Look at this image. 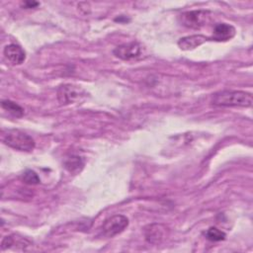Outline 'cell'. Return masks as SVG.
Listing matches in <instances>:
<instances>
[{
	"label": "cell",
	"mask_w": 253,
	"mask_h": 253,
	"mask_svg": "<svg viewBox=\"0 0 253 253\" xmlns=\"http://www.w3.org/2000/svg\"><path fill=\"white\" fill-rule=\"evenodd\" d=\"M211 104L219 107L249 108L252 106V95L245 91L224 90L212 95Z\"/></svg>",
	"instance_id": "cell-1"
},
{
	"label": "cell",
	"mask_w": 253,
	"mask_h": 253,
	"mask_svg": "<svg viewBox=\"0 0 253 253\" xmlns=\"http://www.w3.org/2000/svg\"><path fill=\"white\" fill-rule=\"evenodd\" d=\"M2 141L11 148L26 152L32 151L36 145L32 136L19 129H8L3 133Z\"/></svg>",
	"instance_id": "cell-2"
},
{
	"label": "cell",
	"mask_w": 253,
	"mask_h": 253,
	"mask_svg": "<svg viewBox=\"0 0 253 253\" xmlns=\"http://www.w3.org/2000/svg\"><path fill=\"white\" fill-rule=\"evenodd\" d=\"M87 93L80 86L73 84L60 85L57 89V99L61 105H68L84 100Z\"/></svg>",
	"instance_id": "cell-3"
},
{
	"label": "cell",
	"mask_w": 253,
	"mask_h": 253,
	"mask_svg": "<svg viewBox=\"0 0 253 253\" xmlns=\"http://www.w3.org/2000/svg\"><path fill=\"white\" fill-rule=\"evenodd\" d=\"M128 225V218L123 214H115L107 219L102 224V232L107 237H114L123 232Z\"/></svg>",
	"instance_id": "cell-4"
},
{
	"label": "cell",
	"mask_w": 253,
	"mask_h": 253,
	"mask_svg": "<svg viewBox=\"0 0 253 253\" xmlns=\"http://www.w3.org/2000/svg\"><path fill=\"white\" fill-rule=\"evenodd\" d=\"M210 18V11L208 10H194L188 11L180 15L181 24L187 28L200 29L205 26Z\"/></svg>",
	"instance_id": "cell-5"
},
{
	"label": "cell",
	"mask_w": 253,
	"mask_h": 253,
	"mask_svg": "<svg viewBox=\"0 0 253 253\" xmlns=\"http://www.w3.org/2000/svg\"><path fill=\"white\" fill-rule=\"evenodd\" d=\"M166 230L167 228L165 225L160 223H152L146 225L143 229V232L144 237L148 243L157 245L164 240L166 236Z\"/></svg>",
	"instance_id": "cell-6"
},
{
	"label": "cell",
	"mask_w": 253,
	"mask_h": 253,
	"mask_svg": "<svg viewBox=\"0 0 253 253\" xmlns=\"http://www.w3.org/2000/svg\"><path fill=\"white\" fill-rule=\"evenodd\" d=\"M114 54L124 60H129L137 57L141 52V47L138 42H131L121 44L114 49Z\"/></svg>",
	"instance_id": "cell-7"
},
{
	"label": "cell",
	"mask_w": 253,
	"mask_h": 253,
	"mask_svg": "<svg viewBox=\"0 0 253 253\" xmlns=\"http://www.w3.org/2000/svg\"><path fill=\"white\" fill-rule=\"evenodd\" d=\"M3 53L5 58L14 65L22 64L26 59V52L24 51V49L20 45L15 43L6 45L4 47Z\"/></svg>",
	"instance_id": "cell-8"
},
{
	"label": "cell",
	"mask_w": 253,
	"mask_h": 253,
	"mask_svg": "<svg viewBox=\"0 0 253 253\" xmlns=\"http://www.w3.org/2000/svg\"><path fill=\"white\" fill-rule=\"evenodd\" d=\"M235 36V28L226 23L216 24L212 32V40L217 42H226Z\"/></svg>",
	"instance_id": "cell-9"
},
{
	"label": "cell",
	"mask_w": 253,
	"mask_h": 253,
	"mask_svg": "<svg viewBox=\"0 0 253 253\" xmlns=\"http://www.w3.org/2000/svg\"><path fill=\"white\" fill-rule=\"evenodd\" d=\"M211 40L210 38H207L206 36L203 35H192V36H187L178 41V46L182 50H191L194 49L207 41Z\"/></svg>",
	"instance_id": "cell-10"
},
{
	"label": "cell",
	"mask_w": 253,
	"mask_h": 253,
	"mask_svg": "<svg viewBox=\"0 0 253 253\" xmlns=\"http://www.w3.org/2000/svg\"><path fill=\"white\" fill-rule=\"evenodd\" d=\"M63 164L68 172L72 174H77L81 172L84 167V159L79 155H70L66 157Z\"/></svg>",
	"instance_id": "cell-11"
},
{
	"label": "cell",
	"mask_w": 253,
	"mask_h": 253,
	"mask_svg": "<svg viewBox=\"0 0 253 253\" xmlns=\"http://www.w3.org/2000/svg\"><path fill=\"white\" fill-rule=\"evenodd\" d=\"M1 107L16 118L23 117L24 113H25L24 109L20 105H18L17 103H15L11 100H3L1 102Z\"/></svg>",
	"instance_id": "cell-12"
},
{
	"label": "cell",
	"mask_w": 253,
	"mask_h": 253,
	"mask_svg": "<svg viewBox=\"0 0 253 253\" xmlns=\"http://www.w3.org/2000/svg\"><path fill=\"white\" fill-rule=\"evenodd\" d=\"M206 238L213 241V242H217V241H221L225 239V233L223 231H221L220 229L216 228V227H210L206 232H205Z\"/></svg>",
	"instance_id": "cell-13"
},
{
	"label": "cell",
	"mask_w": 253,
	"mask_h": 253,
	"mask_svg": "<svg viewBox=\"0 0 253 253\" xmlns=\"http://www.w3.org/2000/svg\"><path fill=\"white\" fill-rule=\"evenodd\" d=\"M21 179H22L23 182H25V183L28 184V185H38V184H40V182H41V179H40V177L38 176V174H37L35 171L31 170V169L26 170V171L23 173Z\"/></svg>",
	"instance_id": "cell-14"
},
{
	"label": "cell",
	"mask_w": 253,
	"mask_h": 253,
	"mask_svg": "<svg viewBox=\"0 0 253 253\" xmlns=\"http://www.w3.org/2000/svg\"><path fill=\"white\" fill-rule=\"evenodd\" d=\"M40 3L39 2H36V1H25L23 3V6L26 8V9H31V8H36L37 6H39Z\"/></svg>",
	"instance_id": "cell-15"
}]
</instances>
